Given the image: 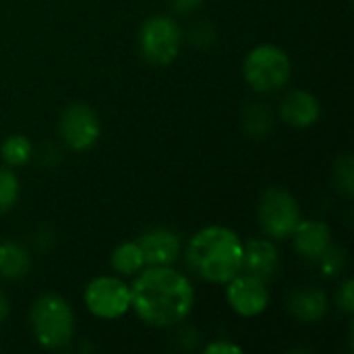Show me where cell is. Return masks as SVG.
I'll return each instance as SVG.
<instances>
[{
	"label": "cell",
	"mask_w": 354,
	"mask_h": 354,
	"mask_svg": "<svg viewBox=\"0 0 354 354\" xmlns=\"http://www.w3.org/2000/svg\"><path fill=\"white\" fill-rule=\"evenodd\" d=\"M58 131L62 141L73 151H85L100 139V120L95 112L85 104H71L62 110Z\"/></svg>",
	"instance_id": "cell-8"
},
{
	"label": "cell",
	"mask_w": 354,
	"mask_h": 354,
	"mask_svg": "<svg viewBox=\"0 0 354 354\" xmlns=\"http://www.w3.org/2000/svg\"><path fill=\"white\" fill-rule=\"evenodd\" d=\"M0 156L8 166H23L31 160L33 147L25 135H10L0 145Z\"/></svg>",
	"instance_id": "cell-17"
},
{
	"label": "cell",
	"mask_w": 354,
	"mask_h": 354,
	"mask_svg": "<svg viewBox=\"0 0 354 354\" xmlns=\"http://www.w3.org/2000/svg\"><path fill=\"white\" fill-rule=\"evenodd\" d=\"M31 268L27 251L17 243H0V276L8 280L23 278Z\"/></svg>",
	"instance_id": "cell-15"
},
{
	"label": "cell",
	"mask_w": 354,
	"mask_h": 354,
	"mask_svg": "<svg viewBox=\"0 0 354 354\" xmlns=\"http://www.w3.org/2000/svg\"><path fill=\"white\" fill-rule=\"evenodd\" d=\"M180 44H183V33L178 25L166 15L149 17L139 29L141 54L151 64L158 66L170 64L178 56Z\"/></svg>",
	"instance_id": "cell-6"
},
{
	"label": "cell",
	"mask_w": 354,
	"mask_h": 354,
	"mask_svg": "<svg viewBox=\"0 0 354 354\" xmlns=\"http://www.w3.org/2000/svg\"><path fill=\"white\" fill-rule=\"evenodd\" d=\"M201 2H203V0H170L172 8L178 10V12H183V15L197 10V8L201 6Z\"/></svg>",
	"instance_id": "cell-25"
},
{
	"label": "cell",
	"mask_w": 354,
	"mask_h": 354,
	"mask_svg": "<svg viewBox=\"0 0 354 354\" xmlns=\"http://www.w3.org/2000/svg\"><path fill=\"white\" fill-rule=\"evenodd\" d=\"M326 276H338L346 268V251L340 247H328V251L317 259Z\"/></svg>",
	"instance_id": "cell-21"
},
{
	"label": "cell",
	"mask_w": 354,
	"mask_h": 354,
	"mask_svg": "<svg viewBox=\"0 0 354 354\" xmlns=\"http://www.w3.org/2000/svg\"><path fill=\"white\" fill-rule=\"evenodd\" d=\"M131 288V309L153 328H170L183 322L195 303L191 282L168 266H151L141 272Z\"/></svg>",
	"instance_id": "cell-1"
},
{
	"label": "cell",
	"mask_w": 354,
	"mask_h": 354,
	"mask_svg": "<svg viewBox=\"0 0 354 354\" xmlns=\"http://www.w3.org/2000/svg\"><path fill=\"white\" fill-rule=\"evenodd\" d=\"M290 71H292V64H290L288 54L282 48L270 46V44L257 46L255 50H251L243 64L247 83L259 93L274 91L286 85L290 79Z\"/></svg>",
	"instance_id": "cell-4"
},
{
	"label": "cell",
	"mask_w": 354,
	"mask_h": 354,
	"mask_svg": "<svg viewBox=\"0 0 354 354\" xmlns=\"http://www.w3.org/2000/svg\"><path fill=\"white\" fill-rule=\"evenodd\" d=\"M274 127V114L266 108V104H251L245 112V129L253 137H263Z\"/></svg>",
	"instance_id": "cell-18"
},
{
	"label": "cell",
	"mask_w": 354,
	"mask_h": 354,
	"mask_svg": "<svg viewBox=\"0 0 354 354\" xmlns=\"http://www.w3.org/2000/svg\"><path fill=\"white\" fill-rule=\"evenodd\" d=\"M336 301H338V307H340L344 313H354V282L351 278L338 288Z\"/></svg>",
	"instance_id": "cell-22"
},
{
	"label": "cell",
	"mask_w": 354,
	"mask_h": 354,
	"mask_svg": "<svg viewBox=\"0 0 354 354\" xmlns=\"http://www.w3.org/2000/svg\"><path fill=\"white\" fill-rule=\"evenodd\" d=\"M19 189V178L10 170L0 168V214L8 212L17 203Z\"/></svg>",
	"instance_id": "cell-20"
},
{
	"label": "cell",
	"mask_w": 354,
	"mask_h": 354,
	"mask_svg": "<svg viewBox=\"0 0 354 354\" xmlns=\"http://www.w3.org/2000/svg\"><path fill=\"white\" fill-rule=\"evenodd\" d=\"M288 309L299 322H319L328 313V297L315 286L297 288L288 297Z\"/></svg>",
	"instance_id": "cell-14"
},
{
	"label": "cell",
	"mask_w": 354,
	"mask_h": 354,
	"mask_svg": "<svg viewBox=\"0 0 354 354\" xmlns=\"http://www.w3.org/2000/svg\"><path fill=\"white\" fill-rule=\"evenodd\" d=\"M280 114H282V120L288 122L290 127L309 129L319 120L322 106L313 93H309L305 89H292L284 95Z\"/></svg>",
	"instance_id": "cell-12"
},
{
	"label": "cell",
	"mask_w": 354,
	"mask_h": 354,
	"mask_svg": "<svg viewBox=\"0 0 354 354\" xmlns=\"http://www.w3.org/2000/svg\"><path fill=\"white\" fill-rule=\"evenodd\" d=\"M187 266L207 282L228 284L243 268V243L226 226L201 228L187 247Z\"/></svg>",
	"instance_id": "cell-2"
},
{
	"label": "cell",
	"mask_w": 354,
	"mask_h": 354,
	"mask_svg": "<svg viewBox=\"0 0 354 354\" xmlns=\"http://www.w3.org/2000/svg\"><path fill=\"white\" fill-rule=\"evenodd\" d=\"M147 266H170L180 253V236L168 228H151L137 241Z\"/></svg>",
	"instance_id": "cell-10"
},
{
	"label": "cell",
	"mask_w": 354,
	"mask_h": 354,
	"mask_svg": "<svg viewBox=\"0 0 354 354\" xmlns=\"http://www.w3.org/2000/svg\"><path fill=\"white\" fill-rule=\"evenodd\" d=\"M334 178H336V187L338 191L351 199L354 195V162L351 153H342L338 156L336 164H334Z\"/></svg>",
	"instance_id": "cell-19"
},
{
	"label": "cell",
	"mask_w": 354,
	"mask_h": 354,
	"mask_svg": "<svg viewBox=\"0 0 354 354\" xmlns=\"http://www.w3.org/2000/svg\"><path fill=\"white\" fill-rule=\"evenodd\" d=\"M290 234H292L295 249L307 259L317 261L332 245L330 226L317 220H299V224L295 226Z\"/></svg>",
	"instance_id": "cell-13"
},
{
	"label": "cell",
	"mask_w": 354,
	"mask_h": 354,
	"mask_svg": "<svg viewBox=\"0 0 354 354\" xmlns=\"http://www.w3.org/2000/svg\"><path fill=\"white\" fill-rule=\"evenodd\" d=\"M278 249L272 241L266 239H251L247 245H243V268L249 276L257 280H272L278 272Z\"/></svg>",
	"instance_id": "cell-11"
},
{
	"label": "cell",
	"mask_w": 354,
	"mask_h": 354,
	"mask_svg": "<svg viewBox=\"0 0 354 354\" xmlns=\"http://www.w3.org/2000/svg\"><path fill=\"white\" fill-rule=\"evenodd\" d=\"M191 37H193V41H195V44L205 46V44H209V41L214 39V31H212V27H209L205 21H199V23L193 27Z\"/></svg>",
	"instance_id": "cell-23"
},
{
	"label": "cell",
	"mask_w": 354,
	"mask_h": 354,
	"mask_svg": "<svg viewBox=\"0 0 354 354\" xmlns=\"http://www.w3.org/2000/svg\"><path fill=\"white\" fill-rule=\"evenodd\" d=\"M259 226L266 232V236L282 241L290 236L295 226L301 220V207L299 201L282 187H270L263 191L257 207Z\"/></svg>",
	"instance_id": "cell-5"
},
{
	"label": "cell",
	"mask_w": 354,
	"mask_h": 354,
	"mask_svg": "<svg viewBox=\"0 0 354 354\" xmlns=\"http://www.w3.org/2000/svg\"><path fill=\"white\" fill-rule=\"evenodd\" d=\"M29 324L35 340L50 351L68 346L75 334L73 309L58 295H46L37 299L31 307Z\"/></svg>",
	"instance_id": "cell-3"
},
{
	"label": "cell",
	"mask_w": 354,
	"mask_h": 354,
	"mask_svg": "<svg viewBox=\"0 0 354 354\" xmlns=\"http://www.w3.org/2000/svg\"><path fill=\"white\" fill-rule=\"evenodd\" d=\"M8 311H10V307H8V299H6V295L0 290V322H4V319H6Z\"/></svg>",
	"instance_id": "cell-26"
},
{
	"label": "cell",
	"mask_w": 354,
	"mask_h": 354,
	"mask_svg": "<svg viewBox=\"0 0 354 354\" xmlns=\"http://www.w3.org/2000/svg\"><path fill=\"white\" fill-rule=\"evenodd\" d=\"M207 354H241L243 348L239 344H230V342H214L205 348Z\"/></svg>",
	"instance_id": "cell-24"
},
{
	"label": "cell",
	"mask_w": 354,
	"mask_h": 354,
	"mask_svg": "<svg viewBox=\"0 0 354 354\" xmlns=\"http://www.w3.org/2000/svg\"><path fill=\"white\" fill-rule=\"evenodd\" d=\"M226 299L230 307L243 317L261 315L270 305V290L263 280H257L249 274L234 276L228 282Z\"/></svg>",
	"instance_id": "cell-9"
},
{
	"label": "cell",
	"mask_w": 354,
	"mask_h": 354,
	"mask_svg": "<svg viewBox=\"0 0 354 354\" xmlns=\"http://www.w3.org/2000/svg\"><path fill=\"white\" fill-rule=\"evenodd\" d=\"M85 305L100 319H118L131 309V288L114 276H100L85 286Z\"/></svg>",
	"instance_id": "cell-7"
},
{
	"label": "cell",
	"mask_w": 354,
	"mask_h": 354,
	"mask_svg": "<svg viewBox=\"0 0 354 354\" xmlns=\"http://www.w3.org/2000/svg\"><path fill=\"white\" fill-rule=\"evenodd\" d=\"M110 263H112L114 272H118L122 276H133V274H137L145 266L143 253H141L137 243H122V245H118L112 251Z\"/></svg>",
	"instance_id": "cell-16"
}]
</instances>
